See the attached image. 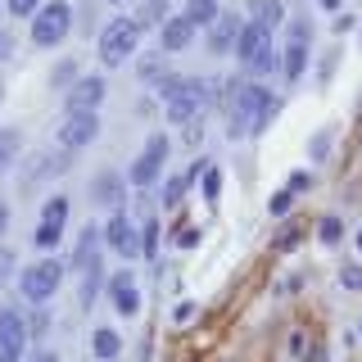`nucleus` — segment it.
Wrapping results in <instances>:
<instances>
[{
    "label": "nucleus",
    "instance_id": "nucleus-1",
    "mask_svg": "<svg viewBox=\"0 0 362 362\" xmlns=\"http://www.w3.org/2000/svg\"><path fill=\"white\" fill-rule=\"evenodd\" d=\"M281 100L263 82H231L226 86V127L231 136H258L276 118Z\"/></svg>",
    "mask_w": 362,
    "mask_h": 362
},
{
    "label": "nucleus",
    "instance_id": "nucleus-2",
    "mask_svg": "<svg viewBox=\"0 0 362 362\" xmlns=\"http://www.w3.org/2000/svg\"><path fill=\"white\" fill-rule=\"evenodd\" d=\"M222 100V86L218 82H195V77H173L163 82V105H168V122L177 127H190V122L204 118V109H213Z\"/></svg>",
    "mask_w": 362,
    "mask_h": 362
},
{
    "label": "nucleus",
    "instance_id": "nucleus-3",
    "mask_svg": "<svg viewBox=\"0 0 362 362\" xmlns=\"http://www.w3.org/2000/svg\"><path fill=\"white\" fill-rule=\"evenodd\" d=\"M59 281H64V263H59V258H41V263H32V267H23V272H18V290H23V299L37 303V308H45V303L54 299Z\"/></svg>",
    "mask_w": 362,
    "mask_h": 362
},
{
    "label": "nucleus",
    "instance_id": "nucleus-4",
    "mask_svg": "<svg viewBox=\"0 0 362 362\" xmlns=\"http://www.w3.org/2000/svg\"><path fill=\"white\" fill-rule=\"evenodd\" d=\"M141 45V23L136 18H109V28L100 32V45H95V54H100V64H122L127 54Z\"/></svg>",
    "mask_w": 362,
    "mask_h": 362
},
{
    "label": "nucleus",
    "instance_id": "nucleus-5",
    "mask_svg": "<svg viewBox=\"0 0 362 362\" xmlns=\"http://www.w3.org/2000/svg\"><path fill=\"white\" fill-rule=\"evenodd\" d=\"M235 54H240V64L254 73V82H258L263 73H272V32L258 28V23H245L240 41H235Z\"/></svg>",
    "mask_w": 362,
    "mask_h": 362
},
{
    "label": "nucleus",
    "instance_id": "nucleus-6",
    "mask_svg": "<svg viewBox=\"0 0 362 362\" xmlns=\"http://www.w3.org/2000/svg\"><path fill=\"white\" fill-rule=\"evenodd\" d=\"M168 136H150V145H145L141 154H136V163H132V173H127V181L136 190H150L158 177H163V163H168Z\"/></svg>",
    "mask_w": 362,
    "mask_h": 362
},
{
    "label": "nucleus",
    "instance_id": "nucleus-7",
    "mask_svg": "<svg viewBox=\"0 0 362 362\" xmlns=\"http://www.w3.org/2000/svg\"><path fill=\"white\" fill-rule=\"evenodd\" d=\"M68 28H73V9H68L64 0H50V5H41V14L32 18V41L37 45H59L68 37Z\"/></svg>",
    "mask_w": 362,
    "mask_h": 362
},
{
    "label": "nucleus",
    "instance_id": "nucleus-8",
    "mask_svg": "<svg viewBox=\"0 0 362 362\" xmlns=\"http://www.w3.org/2000/svg\"><path fill=\"white\" fill-rule=\"evenodd\" d=\"M95 132H100L95 113H64L59 132H54V145H59L64 154H73V150H82V145L95 141Z\"/></svg>",
    "mask_w": 362,
    "mask_h": 362
},
{
    "label": "nucleus",
    "instance_id": "nucleus-9",
    "mask_svg": "<svg viewBox=\"0 0 362 362\" xmlns=\"http://www.w3.org/2000/svg\"><path fill=\"white\" fill-rule=\"evenodd\" d=\"M28 322L14 308H0V362H23V349H28Z\"/></svg>",
    "mask_w": 362,
    "mask_h": 362
},
{
    "label": "nucleus",
    "instance_id": "nucleus-10",
    "mask_svg": "<svg viewBox=\"0 0 362 362\" xmlns=\"http://www.w3.org/2000/svg\"><path fill=\"white\" fill-rule=\"evenodd\" d=\"M64 222H68V199H64V195L45 199V209H41V226L32 231V240H37V249H54V245H59V235H64Z\"/></svg>",
    "mask_w": 362,
    "mask_h": 362
},
{
    "label": "nucleus",
    "instance_id": "nucleus-11",
    "mask_svg": "<svg viewBox=\"0 0 362 362\" xmlns=\"http://www.w3.org/2000/svg\"><path fill=\"white\" fill-rule=\"evenodd\" d=\"M105 240L113 254H122V258H141V231H132V222L122 218V213H113V218L105 222Z\"/></svg>",
    "mask_w": 362,
    "mask_h": 362
},
{
    "label": "nucleus",
    "instance_id": "nucleus-12",
    "mask_svg": "<svg viewBox=\"0 0 362 362\" xmlns=\"http://www.w3.org/2000/svg\"><path fill=\"white\" fill-rule=\"evenodd\" d=\"M105 100V77H82L77 86H68V113H95Z\"/></svg>",
    "mask_w": 362,
    "mask_h": 362
},
{
    "label": "nucleus",
    "instance_id": "nucleus-13",
    "mask_svg": "<svg viewBox=\"0 0 362 362\" xmlns=\"http://www.w3.org/2000/svg\"><path fill=\"white\" fill-rule=\"evenodd\" d=\"M240 28H245V23L222 9V18L209 28V41H204V45H209L213 54H231V50H235V41H240Z\"/></svg>",
    "mask_w": 362,
    "mask_h": 362
},
{
    "label": "nucleus",
    "instance_id": "nucleus-14",
    "mask_svg": "<svg viewBox=\"0 0 362 362\" xmlns=\"http://www.w3.org/2000/svg\"><path fill=\"white\" fill-rule=\"evenodd\" d=\"M109 299H113V308H118L122 317H132L136 308H141V294H136V276H132V272H113V276H109Z\"/></svg>",
    "mask_w": 362,
    "mask_h": 362
},
{
    "label": "nucleus",
    "instance_id": "nucleus-15",
    "mask_svg": "<svg viewBox=\"0 0 362 362\" xmlns=\"http://www.w3.org/2000/svg\"><path fill=\"white\" fill-rule=\"evenodd\" d=\"M195 23H190L186 14H173V18H163V32H158V45H163V50L168 54H173V50H186V45L190 41H195Z\"/></svg>",
    "mask_w": 362,
    "mask_h": 362
},
{
    "label": "nucleus",
    "instance_id": "nucleus-16",
    "mask_svg": "<svg viewBox=\"0 0 362 362\" xmlns=\"http://www.w3.org/2000/svg\"><path fill=\"white\" fill-rule=\"evenodd\" d=\"M64 163H68V154H37L28 163V173H23V190H32V186H41L45 177H54V173H64Z\"/></svg>",
    "mask_w": 362,
    "mask_h": 362
},
{
    "label": "nucleus",
    "instance_id": "nucleus-17",
    "mask_svg": "<svg viewBox=\"0 0 362 362\" xmlns=\"http://www.w3.org/2000/svg\"><path fill=\"white\" fill-rule=\"evenodd\" d=\"M90 195H95V204H109V209H118L122 195H127V186H122L118 173H95V186H90Z\"/></svg>",
    "mask_w": 362,
    "mask_h": 362
},
{
    "label": "nucleus",
    "instance_id": "nucleus-18",
    "mask_svg": "<svg viewBox=\"0 0 362 362\" xmlns=\"http://www.w3.org/2000/svg\"><path fill=\"white\" fill-rule=\"evenodd\" d=\"M100 235H105V231H95V226H86V231H82L77 254H73V272H86V267L100 263Z\"/></svg>",
    "mask_w": 362,
    "mask_h": 362
},
{
    "label": "nucleus",
    "instance_id": "nucleus-19",
    "mask_svg": "<svg viewBox=\"0 0 362 362\" xmlns=\"http://www.w3.org/2000/svg\"><path fill=\"white\" fill-rule=\"evenodd\" d=\"M303 68H308V45L286 41V50H281V77H286V82H299Z\"/></svg>",
    "mask_w": 362,
    "mask_h": 362
},
{
    "label": "nucleus",
    "instance_id": "nucleus-20",
    "mask_svg": "<svg viewBox=\"0 0 362 362\" xmlns=\"http://www.w3.org/2000/svg\"><path fill=\"white\" fill-rule=\"evenodd\" d=\"M286 18V5L281 0H249V23H258V28H276V23Z\"/></svg>",
    "mask_w": 362,
    "mask_h": 362
},
{
    "label": "nucleus",
    "instance_id": "nucleus-21",
    "mask_svg": "<svg viewBox=\"0 0 362 362\" xmlns=\"http://www.w3.org/2000/svg\"><path fill=\"white\" fill-rule=\"evenodd\" d=\"M90 354H95L100 362H113L122 354V339H118V331H109V326H100L95 335H90Z\"/></svg>",
    "mask_w": 362,
    "mask_h": 362
},
{
    "label": "nucleus",
    "instance_id": "nucleus-22",
    "mask_svg": "<svg viewBox=\"0 0 362 362\" xmlns=\"http://www.w3.org/2000/svg\"><path fill=\"white\" fill-rule=\"evenodd\" d=\"M186 18L195 23V28H213V23L222 18V9H218V0H190V5H186Z\"/></svg>",
    "mask_w": 362,
    "mask_h": 362
},
{
    "label": "nucleus",
    "instance_id": "nucleus-23",
    "mask_svg": "<svg viewBox=\"0 0 362 362\" xmlns=\"http://www.w3.org/2000/svg\"><path fill=\"white\" fill-rule=\"evenodd\" d=\"M18 145H23L18 127H0V173H9V168H14V158H18Z\"/></svg>",
    "mask_w": 362,
    "mask_h": 362
},
{
    "label": "nucleus",
    "instance_id": "nucleus-24",
    "mask_svg": "<svg viewBox=\"0 0 362 362\" xmlns=\"http://www.w3.org/2000/svg\"><path fill=\"white\" fill-rule=\"evenodd\" d=\"M100 286H105V272H100V263H95V267L82 272V308H90V303L100 299Z\"/></svg>",
    "mask_w": 362,
    "mask_h": 362
},
{
    "label": "nucleus",
    "instance_id": "nucleus-25",
    "mask_svg": "<svg viewBox=\"0 0 362 362\" xmlns=\"http://www.w3.org/2000/svg\"><path fill=\"white\" fill-rule=\"evenodd\" d=\"M141 82H158V86H163V82H173V77H168L163 59H145L141 64Z\"/></svg>",
    "mask_w": 362,
    "mask_h": 362
},
{
    "label": "nucleus",
    "instance_id": "nucleus-26",
    "mask_svg": "<svg viewBox=\"0 0 362 362\" xmlns=\"http://www.w3.org/2000/svg\"><path fill=\"white\" fill-rule=\"evenodd\" d=\"M5 9L14 18H37L41 14V0H5Z\"/></svg>",
    "mask_w": 362,
    "mask_h": 362
},
{
    "label": "nucleus",
    "instance_id": "nucleus-27",
    "mask_svg": "<svg viewBox=\"0 0 362 362\" xmlns=\"http://www.w3.org/2000/svg\"><path fill=\"white\" fill-rule=\"evenodd\" d=\"M204 195L218 204V195H222V168H204Z\"/></svg>",
    "mask_w": 362,
    "mask_h": 362
},
{
    "label": "nucleus",
    "instance_id": "nucleus-28",
    "mask_svg": "<svg viewBox=\"0 0 362 362\" xmlns=\"http://www.w3.org/2000/svg\"><path fill=\"white\" fill-rule=\"evenodd\" d=\"M339 286H344V290H362V267L344 263V267H339Z\"/></svg>",
    "mask_w": 362,
    "mask_h": 362
},
{
    "label": "nucleus",
    "instance_id": "nucleus-29",
    "mask_svg": "<svg viewBox=\"0 0 362 362\" xmlns=\"http://www.w3.org/2000/svg\"><path fill=\"white\" fill-rule=\"evenodd\" d=\"M339 235H344V222H339V218H322V240H326V245H335Z\"/></svg>",
    "mask_w": 362,
    "mask_h": 362
},
{
    "label": "nucleus",
    "instance_id": "nucleus-30",
    "mask_svg": "<svg viewBox=\"0 0 362 362\" xmlns=\"http://www.w3.org/2000/svg\"><path fill=\"white\" fill-rule=\"evenodd\" d=\"M68 82H82V77H77V64H59V68H54V86H68Z\"/></svg>",
    "mask_w": 362,
    "mask_h": 362
},
{
    "label": "nucleus",
    "instance_id": "nucleus-31",
    "mask_svg": "<svg viewBox=\"0 0 362 362\" xmlns=\"http://www.w3.org/2000/svg\"><path fill=\"white\" fill-rule=\"evenodd\" d=\"M158 18H163V0H145V9H141V18H136V23L145 28V23H158Z\"/></svg>",
    "mask_w": 362,
    "mask_h": 362
},
{
    "label": "nucleus",
    "instance_id": "nucleus-32",
    "mask_svg": "<svg viewBox=\"0 0 362 362\" xmlns=\"http://www.w3.org/2000/svg\"><path fill=\"white\" fill-rule=\"evenodd\" d=\"M154 240H158V226L145 218V231H141V254H154Z\"/></svg>",
    "mask_w": 362,
    "mask_h": 362
},
{
    "label": "nucleus",
    "instance_id": "nucleus-33",
    "mask_svg": "<svg viewBox=\"0 0 362 362\" xmlns=\"http://www.w3.org/2000/svg\"><path fill=\"white\" fill-rule=\"evenodd\" d=\"M308 154H313V158H326V154H331V136H326V132L313 136V150H308Z\"/></svg>",
    "mask_w": 362,
    "mask_h": 362
},
{
    "label": "nucleus",
    "instance_id": "nucleus-34",
    "mask_svg": "<svg viewBox=\"0 0 362 362\" xmlns=\"http://www.w3.org/2000/svg\"><path fill=\"white\" fill-rule=\"evenodd\" d=\"M290 204H294V195H290V190H276V195H272V213L281 218V213H286Z\"/></svg>",
    "mask_w": 362,
    "mask_h": 362
},
{
    "label": "nucleus",
    "instance_id": "nucleus-35",
    "mask_svg": "<svg viewBox=\"0 0 362 362\" xmlns=\"http://www.w3.org/2000/svg\"><path fill=\"white\" fill-rule=\"evenodd\" d=\"M308 186H313V177H308V173H294L286 190H290V195H299V190H308Z\"/></svg>",
    "mask_w": 362,
    "mask_h": 362
},
{
    "label": "nucleus",
    "instance_id": "nucleus-36",
    "mask_svg": "<svg viewBox=\"0 0 362 362\" xmlns=\"http://www.w3.org/2000/svg\"><path fill=\"white\" fill-rule=\"evenodd\" d=\"M177 245H199V231H195V226H186V231H181V226H177Z\"/></svg>",
    "mask_w": 362,
    "mask_h": 362
},
{
    "label": "nucleus",
    "instance_id": "nucleus-37",
    "mask_svg": "<svg viewBox=\"0 0 362 362\" xmlns=\"http://www.w3.org/2000/svg\"><path fill=\"white\" fill-rule=\"evenodd\" d=\"M9 272H14V254H9V249H0V286H5Z\"/></svg>",
    "mask_w": 362,
    "mask_h": 362
},
{
    "label": "nucleus",
    "instance_id": "nucleus-38",
    "mask_svg": "<svg viewBox=\"0 0 362 362\" xmlns=\"http://www.w3.org/2000/svg\"><path fill=\"white\" fill-rule=\"evenodd\" d=\"M173 317H177V322H186V317H195V308H190V303H177Z\"/></svg>",
    "mask_w": 362,
    "mask_h": 362
},
{
    "label": "nucleus",
    "instance_id": "nucleus-39",
    "mask_svg": "<svg viewBox=\"0 0 362 362\" xmlns=\"http://www.w3.org/2000/svg\"><path fill=\"white\" fill-rule=\"evenodd\" d=\"M5 226H9V204L0 199V235H5Z\"/></svg>",
    "mask_w": 362,
    "mask_h": 362
},
{
    "label": "nucleus",
    "instance_id": "nucleus-40",
    "mask_svg": "<svg viewBox=\"0 0 362 362\" xmlns=\"http://www.w3.org/2000/svg\"><path fill=\"white\" fill-rule=\"evenodd\" d=\"M317 5H322V9H326V14H335V9H339V5H344V0H317Z\"/></svg>",
    "mask_w": 362,
    "mask_h": 362
},
{
    "label": "nucleus",
    "instance_id": "nucleus-41",
    "mask_svg": "<svg viewBox=\"0 0 362 362\" xmlns=\"http://www.w3.org/2000/svg\"><path fill=\"white\" fill-rule=\"evenodd\" d=\"M9 54V32H0V59Z\"/></svg>",
    "mask_w": 362,
    "mask_h": 362
},
{
    "label": "nucleus",
    "instance_id": "nucleus-42",
    "mask_svg": "<svg viewBox=\"0 0 362 362\" xmlns=\"http://www.w3.org/2000/svg\"><path fill=\"white\" fill-rule=\"evenodd\" d=\"M32 362H59V358H54V354H45V349H41V354L32 358Z\"/></svg>",
    "mask_w": 362,
    "mask_h": 362
},
{
    "label": "nucleus",
    "instance_id": "nucleus-43",
    "mask_svg": "<svg viewBox=\"0 0 362 362\" xmlns=\"http://www.w3.org/2000/svg\"><path fill=\"white\" fill-rule=\"evenodd\" d=\"M358 254H362V231H358Z\"/></svg>",
    "mask_w": 362,
    "mask_h": 362
},
{
    "label": "nucleus",
    "instance_id": "nucleus-44",
    "mask_svg": "<svg viewBox=\"0 0 362 362\" xmlns=\"http://www.w3.org/2000/svg\"><path fill=\"white\" fill-rule=\"evenodd\" d=\"M109 5H127V0H109Z\"/></svg>",
    "mask_w": 362,
    "mask_h": 362
}]
</instances>
